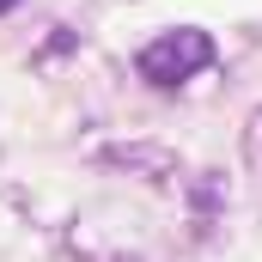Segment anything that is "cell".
Listing matches in <instances>:
<instances>
[{"mask_svg": "<svg viewBox=\"0 0 262 262\" xmlns=\"http://www.w3.org/2000/svg\"><path fill=\"white\" fill-rule=\"evenodd\" d=\"M213 61V37L207 31H165V37H152L146 49H140V79H152V85H183V79H195L201 67Z\"/></svg>", "mask_w": 262, "mask_h": 262, "instance_id": "1", "label": "cell"}, {"mask_svg": "<svg viewBox=\"0 0 262 262\" xmlns=\"http://www.w3.org/2000/svg\"><path fill=\"white\" fill-rule=\"evenodd\" d=\"M6 6H12V0H0V12H6Z\"/></svg>", "mask_w": 262, "mask_h": 262, "instance_id": "2", "label": "cell"}]
</instances>
